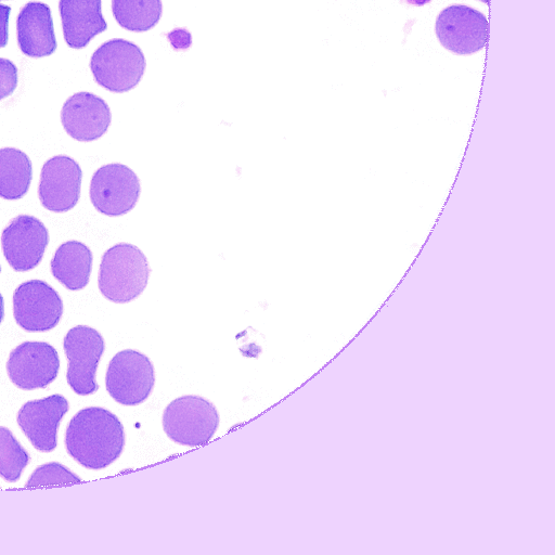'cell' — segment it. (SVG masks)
<instances>
[{"label":"cell","mask_w":555,"mask_h":555,"mask_svg":"<svg viewBox=\"0 0 555 555\" xmlns=\"http://www.w3.org/2000/svg\"><path fill=\"white\" fill-rule=\"evenodd\" d=\"M67 453L88 469H103L121 454L126 437L119 418L101 406L78 411L65 431Z\"/></svg>","instance_id":"obj_1"},{"label":"cell","mask_w":555,"mask_h":555,"mask_svg":"<svg viewBox=\"0 0 555 555\" xmlns=\"http://www.w3.org/2000/svg\"><path fill=\"white\" fill-rule=\"evenodd\" d=\"M150 273L147 258L139 247L129 243H118L102 256L98 286L109 301L126 304L142 294Z\"/></svg>","instance_id":"obj_2"},{"label":"cell","mask_w":555,"mask_h":555,"mask_svg":"<svg viewBox=\"0 0 555 555\" xmlns=\"http://www.w3.org/2000/svg\"><path fill=\"white\" fill-rule=\"evenodd\" d=\"M145 65L141 49L121 38L102 43L90 59V69L95 82L115 93L133 89L140 82Z\"/></svg>","instance_id":"obj_3"},{"label":"cell","mask_w":555,"mask_h":555,"mask_svg":"<svg viewBox=\"0 0 555 555\" xmlns=\"http://www.w3.org/2000/svg\"><path fill=\"white\" fill-rule=\"evenodd\" d=\"M219 426L216 406L201 396L176 398L163 414V427L173 442L186 447L207 443Z\"/></svg>","instance_id":"obj_4"},{"label":"cell","mask_w":555,"mask_h":555,"mask_svg":"<svg viewBox=\"0 0 555 555\" xmlns=\"http://www.w3.org/2000/svg\"><path fill=\"white\" fill-rule=\"evenodd\" d=\"M154 366L144 353L126 349L117 352L108 363L105 386L108 395L122 405H138L153 391Z\"/></svg>","instance_id":"obj_5"},{"label":"cell","mask_w":555,"mask_h":555,"mask_svg":"<svg viewBox=\"0 0 555 555\" xmlns=\"http://www.w3.org/2000/svg\"><path fill=\"white\" fill-rule=\"evenodd\" d=\"M63 348L68 361L66 379L69 387L80 396L94 393L99 389L96 369L105 349L102 335L93 327L77 325L66 333Z\"/></svg>","instance_id":"obj_6"},{"label":"cell","mask_w":555,"mask_h":555,"mask_svg":"<svg viewBox=\"0 0 555 555\" xmlns=\"http://www.w3.org/2000/svg\"><path fill=\"white\" fill-rule=\"evenodd\" d=\"M141 184L128 166L113 163L95 170L90 181V201L94 208L106 216H122L132 210L139 201Z\"/></svg>","instance_id":"obj_7"},{"label":"cell","mask_w":555,"mask_h":555,"mask_svg":"<svg viewBox=\"0 0 555 555\" xmlns=\"http://www.w3.org/2000/svg\"><path fill=\"white\" fill-rule=\"evenodd\" d=\"M488 33L487 17L467 5H450L436 20V35L440 43L455 54L468 55L483 49Z\"/></svg>","instance_id":"obj_8"},{"label":"cell","mask_w":555,"mask_h":555,"mask_svg":"<svg viewBox=\"0 0 555 555\" xmlns=\"http://www.w3.org/2000/svg\"><path fill=\"white\" fill-rule=\"evenodd\" d=\"M63 314L59 293L42 280H29L13 293V315L27 332H47L55 327Z\"/></svg>","instance_id":"obj_9"},{"label":"cell","mask_w":555,"mask_h":555,"mask_svg":"<svg viewBox=\"0 0 555 555\" xmlns=\"http://www.w3.org/2000/svg\"><path fill=\"white\" fill-rule=\"evenodd\" d=\"M48 244V229L30 215L13 218L1 234L3 256L17 272L36 268L41 262Z\"/></svg>","instance_id":"obj_10"},{"label":"cell","mask_w":555,"mask_h":555,"mask_svg":"<svg viewBox=\"0 0 555 555\" xmlns=\"http://www.w3.org/2000/svg\"><path fill=\"white\" fill-rule=\"evenodd\" d=\"M59 369L57 351L46 341H24L7 361L9 378L23 390L46 388L56 378Z\"/></svg>","instance_id":"obj_11"},{"label":"cell","mask_w":555,"mask_h":555,"mask_svg":"<svg viewBox=\"0 0 555 555\" xmlns=\"http://www.w3.org/2000/svg\"><path fill=\"white\" fill-rule=\"evenodd\" d=\"M82 170L69 156L56 155L42 166L38 185L41 205L52 212H66L80 197Z\"/></svg>","instance_id":"obj_12"},{"label":"cell","mask_w":555,"mask_h":555,"mask_svg":"<svg viewBox=\"0 0 555 555\" xmlns=\"http://www.w3.org/2000/svg\"><path fill=\"white\" fill-rule=\"evenodd\" d=\"M68 409L67 399L55 393L24 403L16 421L36 450L51 452L57 446L59 425Z\"/></svg>","instance_id":"obj_13"},{"label":"cell","mask_w":555,"mask_h":555,"mask_svg":"<svg viewBox=\"0 0 555 555\" xmlns=\"http://www.w3.org/2000/svg\"><path fill=\"white\" fill-rule=\"evenodd\" d=\"M112 114L107 103L90 92L69 96L61 111V122L73 139L90 142L100 139L108 129Z\"/></svg>","instance_id":"obj_14"},{"label":"cell","mask_w":555,"mask_h":555,"mask_svg":"<svg viewBox=\"0 0 555 555\" xmlns=\"http://www.w3.org/2000/svg\"><path fill=\"white\" fill-rule=\"evenodd\" d=\"M16 39L20 50L29 57H43L55 52L57 43L50 7L30 1L16 17Z\"/></svg>","instance_id":"obj_15"},{"label":"cell","mask_w":555,"mask_h":555,"mask_svg":"<svg viewBox=\"0 0 555 555\" xmlns=\"http://www.w3.org/2000/svg\"><path fill=\"white\" fill-rule=\"evenodd\" d=\"M63 37L73 49H82L107 28L101 0H60Z\"/></svg>","instance_id":"obj_16"},{"label":"cell","mask_w":555,"mask_h":555,"mask_svg":"<svg viewBox=\"0 0 555 555\" xmlns=\"http://www.w3.org/2000/svg\"><path fill=\"white\" fill-rule=\"evenodd\" d=\"M90 248L78 241L61 244L51 259V274L67 289L80 291L87 286L92 270Z\"/></svg>","instance_id":"obj_17"},{"label":"cell","mask_w":555,"mask_h":555,"mask_svg":"<svg viewBox=\"0 0 555 555\" xmlns=\"http://www.w3.org/2000/svg\"><path fill=\"white\" fill-rule=\"evenodd\" d=\"M33 179L29 157L15 147L0 149V197L15 201L28 192Z\"/></svg>","instance_id":"obj_18"},{"label":"cell","mask_w":555,"mask_h":555,"mask_svg":"<svg viewBox=\"0 0 555 555\" xmlns=\"http://www.w3.org/2000/svg\"><path fill=\"white\" fill-rule=\"evenodd\" d=\"M162 0H112L116 22L130 31H147L162 16Z\"/></svg>","instance_id":"obj_19"},{"label":"cell","mask_w":555,"mask_h":555,"mask_svg":"<svg viewBox=\"0 0 555 555\" xmlns=\"http://www.w3.org/2000/svg\"><path fill=\"white\" fill-rule=\"evenodd\" d=\"M29 461L28 452L12 431L0 426V477L8 482H16Z\"/></svg>","instance_id":"obj_20"},{"label":"cell","mask_w":555,"mask_h":555,"mask_svg":"<svg viewBox=\"0 0 555 555\" xmlns=\"http://www.w3.org/2000/svg\"><path fill=\"white\" fill-rule=\"evenodd\" d=\"M81 481L76 474L57 462H50L38 466L29 476L26 487L50 485H66Z\"/></svg>","instance_id":"obj_21"},{"label":"cell","mask_w":555,"mask_h":555,"mask_svg":"<svg viewBox=\"0 0 555 555\" xmlns=\"http://www.w3.org/2000/svg\"><path fill=\"white\" fill-rule=\"evenodd\" d=\"M17 83V67L11 60L0 57V101L12 95Z\"/></svg>","instance_id":"obj_22"},{"label":"cell","mask_w":555,"mask_h":555,"mask_svg":"<svg viewBox=\"0 0 555 555\" xmlns=\"http://www.w3.org/2000/svg\"><path fill=\"white\" fill-rule=\"evenodd\" d=\"M10 13L11 7L0 3V48L8 43Z\"/></svg>","instance_id":"obj_23"},{"label":"cell","mask_w":555,"mask_h":555,"mask_svg":"<svg viewBox=\"0 0 555 555\" xmlns=\"http://www.w3.org/2000/svg\"><path fill=\"white\" fill-rule=\"evenodd\" d=\"M431 0H405L406 3L411 5H424L429 3Z\"/></svg>","instance_id":"obj_24"},{"label":"cell","mask_w":555,"mask_h":555,"mask_svg":"<svg viewBox=\"0 0 555 555\" xmlns=\"http://www.w3.org/2000/svg\"><path fill=\"white\" fill-rule=\"evenodd\" d=\"M4 318V300L2 295L0 294V324L3 321Z\"/></svg>","instance_id":"obj_25"},{"label":"cell","mask_w":555,"mask_h":555,"mask_svg":"<svg viewBox=\"0 0 555 555\" xmlns=\"http://www.w3.org/2000/svg\"><path fill=\"white\" fill-rule=\"evenodd\" d=\"M480 1H481V2H485V3H488V2H489V0H480Z\"/></svg>","instance_id":"obj_26"},{"label":"cell","mask_w":555,"mask_h":555,"mask_svg":"<svg viewBox=\"0 0 555 555\" xmlns=\"http://www.w3.org/2000/svg\"><path fill=\"white\" fill-rule=\"evenodd\" d=\"M0 272H1V267H0Z\"/></svg>","instance_id":"obj_27"},{"label":"cell","mask_w":555,"mask_h":555,"mask_svg":"<svg viewBox=\"0 0 555 555\" xmlns=\"http://www.w3.org/2000/svg\"><path fill=\"white\" fill-rule=\"evenodd\" d=\"M0 1H2V0H0Z\"/></svg>","instance_id":"obj_28"}]
</instances>
